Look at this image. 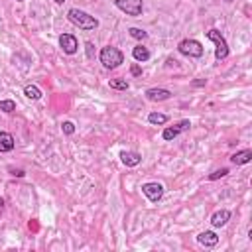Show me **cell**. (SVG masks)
Instances as JSON below:
<instances>
[{
	"mask_svg": "<svg viewBox=\"0 0 252 252\" xmlns=\"http://www.w3.org/2000/svg\"><path fill=\"white\" fill-rule=\"evenodd\" d=\"M0 110L2 112H14L16 110V102L14 101H0Z\"/></svg>",
	"mask_w": 252,
	"mask_h": 252,
	"instance_id": "cell-19",
	"label": "cell"
},
{
	"mask_svg": "<svg viewBox=\"0 0 252 252\" xmlns=\"http://www.w3.org/2000/svg\"><path fill=\"white\" fill-rule=\"evenodd\" d=\"M146 97L150 101H154V102H162V101L172 99V91H168V89H148Z\"/></svg>",
	"mask_w": 252,
	"mask_h": 252,
	"instance_id": "cell-9",
	"label": "cell"
},
{
	"mask_svg": "<svg viewBox=\"0 0 252 252\" xmlns=\"http://www.w3.org/2000/svg\"><path fill=\"white\" fill-rule=\"evenodd\" d=\"M108 85H110V89H118V91L128 89V81H126V79H110Z\"/></svg>",
	"mask_w": 252,
	"mask_h": 252,
	"instance_id": "cell-18",
	"label": "cell"
},
{
	"mask_svg": "<svg viewBox=\"0 0 252 252\" xmlns=\"http://www.w3.org/2000/svg\"><path fill=\"white\" fill-rule=\"evenodd\" d=\"M24 95H26L28 99H32V101H38V99H42V91H40L36 85H28V87L24 89Z\"/></svg>",
	"mask_w": 252,
	"mask_h": 252,
	"instance_id": "cell-16",
	"label": "cell"
},
{
	"mask_svg": "<svg viewBox=\"0 0 252 252\" xmlns=\"http://www.w3.org/2000/svg\"><path fill=\"white\" fill-rule=\"evenodd\" d=\"M114 4L120 12H124L126 16H142V10H144V4L142 0H114Z\"/></svg>",
	"mask_w": 252,
	"mask_h": 252,
	"instance_id": "cell-3",
	"label": "cell"
},
{
	"mask_svg": "<svg viewBox=\"0 0 252 252\" xmlns=\"http://www.w3.org/2000/svg\"><path fill=\"white\" fill-rule=\"evenodd\" d=\"M142 193H144L152 203H158V201L162 199V195H164V185H162V183H156V181L144 183V185H142Z\"/></svg>",
	"mask_w": 252,
	"mask_h": 252,
	"instance_id": "cell-6",
	"label": "cell"
},
{
	"mask_svg": "<svg viewBox=\"0 0 252 252\" xmlns=\"http://www.w3.org/2000/svg\"><path fill=\"white\" fill-rule=\"evenodd\" d=\"M120 160H122L124 166L134 168V166H138V164L142 162V156H140L138 152H122V154H120Z\"/></svg>",
	"mask_w": 252,
	"mask_h": 252,
	"instance_id": "cell-12",
	"label": "cell"
},
{
	"mask_svg": "<svg viewBox=\"0 0 252 252\" xmlns=\"http://www.w3.org/2000/svg\"><path fill=\"white\" fill-rule=\"evenodd\" d=\"M61 128H63L65 134H73V132H75V124H73V122H63Z\"/></svg>",
	"mask_w": 252,
	"mask_h": 252,
	"instance_id": "cell-22",
	"label": "cell"
},
{
	"mask_svg": "<svg viewBox=\"0 0 252 252\" xmlns=\"http://www.w3.org/2000/svg\"><path fill=\"white\" fill-rule=\"evenodd\" d=\"M225 2H232V0H225Z\"/></svg>",
	"mask_w": 252,
	"mask_h": 252,
	"instance_id": "cell-27",
	"label": "cell"
},
{
	"mask_svg": "<svg viewBox=\"0 0 252 252\" xmlns=\"http://www.w3.org/2000/svg\"><path fill=\"white\" fill-rule=\"evenodd\" d=\"M67 20H69L73 26H77L79 30H97V28H99V20H97L95 16H91V14L79 10V8H71V10L67 12Z\"/></svg>",
	"mask_w": 252,
	"mask_h": 252,
	"instance_id": "cell-1",
	"label": "cell"
},
{
	"mask_svg": "<svg viewBox=\"0 0 252 252\" xmlns=\"http://www.w3.org/2000/svg\"><path fill=\"white\" fill-rule=\"evenodd\" d=\"M55 2H57V4H63V2H65V0H55Z\"/></svg>",
	"mask_w": 252,
	"mask_h": 252,
	"instance_id": "cell-26",
	"label": "cell"
},
{
	"mask_svg": "<svg viewBox=\"0 0 252 252\" xmlns=\"http://www.w3.org/2000/svg\"><path fill=\"white\" fill-rule=\"evenodd\" d=\"M250 160H252V150H240V152H236V154L230 156V162H232L234 166H244V164H248Z\"/></svg>",
	"mask_w": 252,
	"mask_h": 252,
	"instance_id": "cell-14",
	"label": "cell"
},
{
	"mask_svg": "<svg viewBox=\"0 0 252 252\" xmlns=\"http://www.w3.org/2000/svg\"><path fill=\"white\" fill-rule=\"evenodd\" d=\"M18 2H24V0H18Z\"/></svg>",
	"mask_w": 252,
	"mask_h": 252,
	"instance_id": "cell-28",
	"label": "cell"
},
{
	"mask_svg": "<svg viewBox=\"0 0 252 252\" xmlns=\"http://www.w3.org/2000/svg\"><path fill=\"white\" fill-rule=\"evenodd\" d=\"M177 50L183 55H187V57H201L203 55V46L199 42H195V40H183V42H179Z\"/></svg>",
	"mask_w": 252,
	"mask_h": 252,
	"instance_id": "cell-5",
	"label": "cell"
},
{
	"mask_svg": "<svg viewBox=\"0 0 252 252\" xmlns=\"http://www.w3.org/2000/svg\"><path fill=\"white\" fill-rule=\"evenodd\" d=\"M132 57H134L136 61L144 63V61L150 59V51H148V48H144V46H136V48L132 50Z\"/></svg>",
	"mask_w": 252,
	"mask_h": 252,
	"instance_id": "cell-15",
	"label": "cell"
},
{
	"mask_svg": "<svg viewBox=\"0 0 252 252\" xmlns=\"http://www.w3.org/2000/svg\"><path fill=\"white\" fill-rule=\"evenodd\" d=\"M228 219H230V211H227V209H221V211L213 213V217H211V225L219 228V227H225V225L228 223Z\"/></svg>",
	"mask_w": 252,
	"mask_h": 252,
	"instance_id": "cell-11",
	"label": "cell"
},
{
	"mask_svg": "<svg viewBox=\"0 0 252 252\" xmlns=\"http://www.w3.org/2000/svg\"><path fill=\"white\" fill-rule=\"evenodd\" d=\"M59 46H61V50H63L67 55H73V53L77 51V48H79L77 38H75L73 34H61V36H59Z\"/></svg>",
	"mask_w": 252,
	"mask_h": 252,
	"instance_id": "cell-7",
	"label": "cell"
},
{
	"mask_svg": "<svg viewBox=\"0 0 252 252\" xmlns=\"http://www.w3.org/2000/svg\"><path fill=\"white\" fill-rule=\"evenodd\" d=\"M2 207H4V199H0V211H2Z\"/></svg>",
	"mask_w": 252,
	"mask_h": 252,
	"instance_id": "cell-25",
	"label": "cell"
},
{
	"mask_svg": "<svg viewBox=\"0 0 252 252\" xmlns=\"http://www.w3.org/2000/svg\"><path fill=\"white\" fill-rule=\"evenodd\" d=\"M227 174H228V170H227V168H221V170L213 172V174L209 176V179H211V181H215V179H219V177H225Z\"/></svg>",
	"mask_w": 252,
	"mask_h": 252,
	"instance_id": "cell-21",
	"label": "cell"
},
{
	"mask_svg": "<svg viewBox=\"0 0 252 252\" xmlns=\"http://www.w3.org/2000/svg\"><path fill=\"white\" fill-rule=\"evenodd\" d=\"M148 122L162 126V124H166V122H168V116H166V114H162V112H150V114H148Z\"/></svg>",
	"mask_w": 252,
	"mask_h": 252,
	"instance_id": "cell-17",
	"label": "cell"
},
{
	"mask_svg": "<svg viewBox=\"0 0 252 252\" xmlns=\"http://www.w3.org/2000/svg\"><path fill=\"white\" fill-rule=\"evenodd\" d=\"M85 48H87V57H93V55H95V50H93L95 46H93L91 42H87V44H85Z\"/></svg>",
	"mask_w": 252,
	"mask_h": 252,
	"instance_id": "cell-23",
	"label": "cell"
},
{
	"mask_svg": "<svg viewBox=\"0 0 252 252\" xmlns=\"http://www.w3.org/2000/svg\"><path fill=\"white\" fill-rule=\"evenodd\" d=\"M99 59H101V63H102L106 69H116V67L124 61V55H122V51H120L118 48H114V46H106V48H102V50H101Z\"/></svg>",
	"mask_w": 252,
	"mask_h": 252,
	"instance_id": "cell-2",
	"label": "cell"
},
{
	"mask_svg": "<svg viewBox=\"0 0 252 252\" xmlns=\"http://www.w3.org/2000/svg\"><path fill=\"white\" fill-rule=\"evenodd\" d=\"M197 242L203 244V246H207V248H213V246H217L219 236H217L213 230H205V232H201V234L197 236Z\"/></svg>",
	"mask_w": 252,
	"mask_h": 252,
	"instance_id": "cell-10",
	"label": "cell"
},
{
	"mask_svg": "<svg viewBox=\"0 0 252 252\" xmlns=\"http://www.w3.org/2000/svg\"><path fill=\"white\" fill-rule=\"evenodd\" d=\"M14 146H16V142L10 132H0V152H12Z\"/></svg>",
	"mask_w": 252,
	"mask_h": 252,
	"instance_id": "cell-13",
	"label": "cell"
},
{
	"mask_svg": "<svg viewBox=\"0 0 252 252\" xmlns=\"http://www.w3.org/2000/svg\"><path fill=\"white\" fill-rule=\"evenodd\" d=\"M207 38L211 42H215V57L221 61V59H227L228 57V46H227V40L223 38V34L219 30H209L207 32Z\"/></svg>",
	"mask_w": 252,
	"mask_h": 252,
	"instance_id": "cell-4",
	"label": "cell"
},
{
	"mask_svg": "<svg viewBox=\"0 0 252 252\" xmlns=\"http://www.w3.org/2000/svg\"><path fill=\"white\" fill-rule=\"evenodd\" d=\"M130 71H132V75H134V77H136V75H140V73H142V69H140V67H138V65H132V69H130Z\"/></svg>",
	"mask_w": 252,
	"mask_h": 252,
	"instance_id": "cell-24",
	"label": "cell"
},
{
	"mask_svg": "<svg viewBox=\"0 0 252 252\" xmlns=\"http://www.w3.org/2000/svg\"><path fill=\"white\" fill-rule=\"evenodd\" d=\"M130 36L136 38V40H144L148 34H146L144 30H140V28H130Z\"/></svg>",
	"mask_w": 252,
	"mask_h": 252,
	"instance_id": "cell-20",
	"label": "cell"
},
{
	"mask_svg": "<svg viewBox=\"0 0 252 252\" xmlns=\"http://www.w3.org/2000/svg\"><path fill=\"white\" fill-rule=\"evenodd\" d=\"M191 126V122L189 120H179L177 124H174V126H170V128H166L164 130V140H174L176 136H179V132H183V130H187Z\"/></svg>",
	"mask_w": 252,
	"mask_h": 252,
	"instance_id": "cell-8",
	"label": "cell"
}]
</instances>
